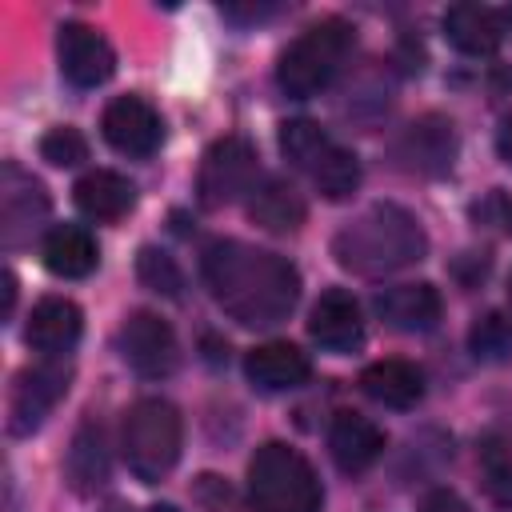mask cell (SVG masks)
Wrapping results in <instances>:
<instances>
[{
    "mask_svg": "<svg viewBox=\"0 0 512 512\" xmlns=\"http://www.w3.org/2000/svg\"><path fill=\"white\" fill-rule=\"evenodd\" d=\"M200 272L212 288V300L248 328L280 324L300 296V276L284 256L240 240L208 244Z\"/></svg>",
    "mask_w": 512,
    "mask_h": 512,
    "instance_id": "6da1fadb",
    "label": "cell"
},
{
    "mask_svg": "<svg viewBox=\"0 0 512 512\" xmlns=\"http://www.w3.org/2000/svg\"><path fill=\"white\" fill-rule=\"evenodd\" d=\"M332 252L340 260V268L360 272V276H380V272H396V268L420 260L424 232L404 208L372 204L360 220L340 228V236L332 240Z\"/></svg>",
    "mask_w": 512,
    "mask_h": 512,
    "instance_id": "7a4b0ae2",
    "label": "cell"
},
{
    "mask_svg": "<svg viewBox=\"0 0 512 512\" xmlns=\"http://www.w3.org/2000/svg\"><path fill=\"white\" fill-rule=\"evenodd\" d=\"M248 504L252 512H320L324 492L312 464L292 444L268 440L248 464Z\"/></svg>",
    "mask_w": 512,
    "mask_h": 512,
    "instance_id": "3957f363",
    "label": "cell"
},
{
    "mask_svg": "<svg viewBox=\"0 0 512 512\" xmlns=\"http://www.w3.org/2000/svg\"><path fill=\"white\" fill-rule=\"evenodd\" d=\"M356 44V28L340 16H328L312 28H304L276 64V84L292 96V100H308L320 88H328L336 80V72L344 68L348 52Z\"/></svg>",
    "mask_w": 512,
    "mask_h": 512,
    "instance_id": "277c9868",
    "label": "cell"
},
{
    "mask_svg": "<svg viewBox=\"0 0 512 512\" xmlns=\"http://www.w3.org/2000/svg\"><path fill=\"white\" fill-rule=\"evenodd\" d=\"M180 440H184V424L180 412L160 400V396H144L124 412L120 424V452L128 472L140 484H160L176 460H180Z\"/></svg>",
    "mask_w": 512,
    "mask_h": 512,
    "instance_id": "5b68a950",
    "label": "cell"
},
{
    "mask_svg": "<svg viewBox=\"0 0 512 512\" xmlns=\"http://www.w3.org/2000/svg\"><path fill=\"white\" fill-rule=\"evenodd\" d=\"M256 172V148L244 136H220L200 160L196 196L204 208H224L256 188Z\"/></svg>",
    "mask_w": 512,
    "mask_h": 512,
    "instance_id": "8992f818",
    "label": "cell"
},
{
    "mask_svg": "<svg viewBox=\"0 0 512 512\" xmlns=\"http://www.w3.org/2000/svg\"><path fill=\"white\" fill-rule=\"evenodd\" d=\"M72 368L60 364L56 356L44 364H32L16 376L12 396H8V432L12 436H28L44 424V416L56 408V400L68 392Z\"/></svg>",
    "mask_w": 512,
    "mask_h": 512,
    "instance_id": "52a82bcc",
    "label": "cell"
},
{
    "mask_svg": "<svg viewBox=\"0 0 512 512\" xmlns=\"http://www.w3.org/2000/svg\"><path fill=\"white\" fill-rule=\"evenodd\" d=\"M48 192L44 184L24 172L20 164H4L0 172V236H4V248H20L28 244L44 220H48Z\"/></svg>",
    "mask_w": 512,
    "mask_h": 512,
    "instance_id": "ba28073f",
    "label": "cell"
},
{
    "mask_svg": "<svg viewBox=\"0 0 512 512\" xmlns=\"http://www.w3.org/2000/svg\"><path fill=\"white\" fill-rule=\"evenodd\" d=\"M120 356L128 360L132 372L160 380L176 368L180 348H176V332L168 320H160L156 312H132L120 328Z\"/></svg>",
    "mask_w": 512,
    "mask_h": 512,
    "instance_id": "9c48e42d",
    "label": "cell"
},
{
    "mask_svg": "<svg viewBox=\"0 0 512 512\" xmlns=\"http://www.w3.org/2000/svg\"><path fill=\"white\" fill-rule=\"evenodd\" d=\"M100 132L120 156H132V160H148L164 140V124L156 108L140 96H116L100 116Z\"/></svg>",
    "mask_w": 512,
    "mask_h": 512,
    "instance_id": "30bf717a",
    "label": "cell"
},
{
    "mask_svg": "<svg viewBox=\"0 0 512 512\" xmlns=\"http://www.w3.org/2000/svg\"><path fill=\"white\" fill-rule=\"evenodd\" d=\"M56 48H60V72L76 88H96V84H104L116 72V52H112V44L92 24L68 20L60 28Z\"/></svg>",
    "mask_w": 512,
    "mask_h": 512,
    "instance_id": "8fae6325",
    "label": "cell"
},
{
    "mask_svg": "<svg viewBox=\"0 0 512 512\" xmlns=\"http://www.w3.org/2000/svg\"><path fill=\"white\" fill-rule=\"evenodd\" d=\"M308 332L328 352H352V348H360V340H364V316H360L356 296L344 292V288H328L312 304Z\"/></svg>",
    "mask_w": 512,
    "mask_h": 512,
    "instance_id": "7c38bea8",
    "label": "cell"
},
{
    "mask_svg": "<svg viewBox=\"0 0 512 512\" xmlns=\"http://www.w3.org/2000/svg\"><path fill=\"white\" fill-rule=\"evenodd\" d=\"M244 376L260 392H288L312 376V360H308V352H300L288 340H268L244 356Z\"/></svg>",
    "mask_w": 512,
    "mask_h": 512,
    "instance_id": "4fadbf2b",
    "label": "cell"
},
{
    "mask_svg": "<svg viewBox=\"0 0 512 512\" xmlns=\"http://www.w3.org/2000/svg\"><path fill=\"white\" fill-rule=\"evenodd\" d=\"M80 328H84V316L68 296H44L28 316L24 340H28V348H36L52 360V356H64L80 340Z\"/></svg>",
    "mask_w": 512,
    "mask_h": 512,
    "instance_id": "5bb4252c",
    "label": "cell"
},
{
    "mask_svg": "<svg viewBox=\"0 0 512 512\" xmlns=\"http://www.w3.org/2000/svg\"><path fill=\"white\" fill-rule=\"evenodd\" d=\"M72 200H76V208H80L88 220H96V224H116L120 216L132 212L136 188H132L128 176H120V172H112V168H92V172H84V176L76 180Z\"/></svg>",
    "mask_w": 512,
    "mask_h": 512,
    "instance_id": "9a60e30c",
    "label": "cell"
},
{
    "mask_svg": "<svg viewBox=\"0 0 512 512\" xmlns=\"http://www.w3.org/2000/svg\"><path fill=\"white\" fill-rule=\"evenodd\" d=\"M328 448L340 472H364L384 452V428L360 412H336L328 428Z\"/></svg>",
    "mask_w": 512,
    "mask_h": 512,
    "instance_id": "2e32d148",
    "label": "cell"
},
{
    "mask_svg": "<svg viewBox=\"0 0 512 512\" xmlns=\"http://www.w3.org/2000/svg\"><path fill=\"white\" fill-rule=\"evenodd\" d=\"M376 312L384 316L388 328L396 332H432L440 324V312H444V300L432 284H400V288H388L380 292L376 300Z\"/></svg>",
    "mask_w": 512,
    "mask_h": 512,
    "instance_id": "e0dca14e",
    "label": "cell"
},
{
    "mask_svg": "<svg viewBox=\"0 0 512 512\" xmlns=\"http://www.w3.org/2000/svg\"><path fill=\"white\" fill-rule=\"evenodd\" d=\"M444 36L464 56H492L504 40V20L484 4H452L444 12Z\"/></svg>",
    "mask_w": 512,
    "mask_h": 512,
    "instance_id": "ac0fdd59",
    "label": "cell"
},
{
    "mask_svg": "<svg viewBox=\"0 0 512 512\" xmlns=\"http://www.w3.org/2000/svg\"><path fill=\"white\" fill-rule=\"evenodd\" d=\"M40 256H44V268L52 276L80 280V276H88L96 268L100 248H96V240H92L88 228H80V224H56V228H48V236L40 244Z\"/></svg>",
    "mask_w": 512,
    "mask_h": 512,
    "instance_id": "d6986e66",
    "label": "cell"
},
{
    "mask_svg": "<svg viewBox=\"0 0 512 512\" xmlns=\"http://www.w3.org/2000/svg\"><path fill=\"white\" fill-rule=\"evenodd\" d=\"M248 216L264 228V232H296L300 224H304V216H308V208H304V200H300V192L288 184V180H280V176H264L252 192H248Z\"/></svg>",
    "mask_w": 512,
    "mask_h": 512,
    "instance_id": "ffe728a7",
    "label": "cell"
},
{
    "mask_svg": "<svg viewBox=\"0 0 512 512\" xmlns=\"http://www.w3.org/2000/svg\"><path fill=\"white\" fill-rule=\"evenodd\" d=\"M64 472H68L72 492H80V496H96L108 484V444H104V428L96 420H84L76 428Z\"/></svg>",
    "mask_w": 512,
    "mask_h": 512,
    "instance_id": "44dd1931",
    "label": "cell"
},
{
    "mask_svg": "<svg viewBox=\"0 0 512 512\" xmlns=\"http://www.w3.org/2000/svg\"><path fill=\"white\" fill-rule=\"evenodd\" d=\"M360 388L384 408H412L424 396V376L408 360H376L360 372Z\"/></svg>",
    "mask_w": 512,
    "mask_h": 512,
    "instance_id": "7402d4cb",
    "label": "cell"
},
{
    "mask_svg": "<svg viewBox=\"0 0 512 512\" xmlns=\"http://www.w3.org/2000/svg\"><path fill=\"white\" fill-rule=\"evenodd\" d=\"M404 152L412 160V168L420 172H444L456 156V136H452V124L440 120V116H424L408 128L404 136Z\"/></svg>",
    "mask_w": 512,
    "mask_h": 512,
    "instance_id": "603a6c76",
    "label": "cell"
},
{
    "mask_svg": "<svg viewBox=\"0 0 512 512\" xmlns=\"http://www.w3.org/2000/svg\"><path fill=\"white\" fill-rule=\"evenodd\" d=\"M308 176H312V184L320 188L324 200H348V196L356 192V184H360V160H356L348 148L332 144Z\"/></svg>",
    "mask_w": 512,
    "mask_h": 512,
    "instance_id": "cb8c5ba5",
    "label": "cell"
},
{
    "mask_svg": "<svg viewBox=\"0 0 512 512\" xmlns=\"http://www.w3.org/2000/svg\"><path fill=\"white\" fill-rule=\"evenodd\" d=\"M328 148H332V140L324 136L320 124H312V120H284V124H280V152H284L296 168L312 172Z\"/></svg>",
    "mask_w": 512,
    "mask_h": 512,
    "instance_id": "d4e9b609",
    "label": "cell"
},
{
    "mask_svg": "<svg viewBox=\"0 0 512 512\" xmlns=\"http://www.w3.org/2000/svg\"><path fill=\"white\" fill-rule=\"evenodd\" d=\"M136 276H140L144 288H152V292H160V296H168V300H180V292H184V272H180L176 260H172L168 252H160V248H140V256H136Z\"/></svg>",
    "mask_w": 512,
    "mask_h": 512,
    "instance_id": "484cf974",
    "label": "cell"
},
{
    "mask_svg": "<svg viewBox=\"0 0 512 512\" xmlns=\"http://www.w3.org/2000/svg\"><path fill=\"white\" fill-rule=\"evenodd\" d=\"M468 344L480 360H504L512 352V320H504L500 312H484L472 332H468Z\"/></svg>",
    "mask_w": 512,
    "mask_h": 512,
    "instance_id": "4316f807",
    "label": "cell"
},
{
    "mask_svg": "<svg viewBox=\"0 0 512 512\" xmlns=\"http://www.w3.org/2000/svg\"><path fill=\"white\" fill-rule=\"evenodd\" d=\"M480 472H484L488 492H492L500 504H512V452H508L496 436H488V440L480 444Z\"/></svg>",
    "mask_w": 512,
    "mask_h": 512,
    "instance_id": "83f0119b",
    "label": "cell"
},
{
    "mask_svg": "<svg viewBox=\"0 0 512 512\" xmlns=\"http://www.w3.org/2000/svg\"><path fill=\"white\" fill-rule=\"evenodd\" d=\"M40 156H44L48 164H56V168H72V164L88 160V140H84L76 128L60 124V128H48V132L40 136Z\"/></svg>",
    "mask_w": 512,
    "mask_h": 512,
    "instance_id": "f1b7e54d",
    "label": "cell"
},
{
    "mask_svg": "<svg viewBox=\"0 0 512 512\" xmlns=\"http://www.w3.org/2000/svg\"><path fill=\"white\" fill-rule=\"evenodd\" d=\"M196 496H200L212 512H232V488H228L220 476H208V472H204V476L196 480Z\"/></svg>",
    "mask_w": 512,
    "mask_h": 512,
    "instance_id": "f546056e",
    "label": "cell"
},
{
    "mask_svg": "<svg viewBox=\"0 0 512 512\" xmlns=\"http://www.w3.org/2000/svg\"><path fill=\"white\" fill-rule=\"evenodd\" d=\"M420 512H472V508H468L456 492H448V488H432V492L424 496Z\"/></svg>",
    "mask_w": 512,
    "mask_h": 512,
    "instance_id": "4dcf8cb0",
    "label": "cell"
},
{
    "mask_svg": "<svg viewBox=\"0 0 512 512\" xmlns=\"http://www.w3.org/2000/svg\"><path fill=\"white\" fill-rule=\"evenodd\" d=\"M496 152H500V160L512 168V120L500 124V132H496Z\"/></svg>",
    "mask_w": 512,
    "mask_h": 512,
    "instance_id": "1f68e13d",
    "label": "cell"
},
{
    "mask_svg": "<svg viewBox=\"0 0 512 512\" xmlns=\"http://www.w3.org/2000/svg\"><path fill=\"white\" fill-rule=\"evenodd\" d=\"M12 304H16V280H12V272H4V316L12 312Z\"/></svg>",
    "mask_w": 512,
    "mask_h": 512,
    "instance_id": "d6a6232c",
    "label": "cell"
},
{
    "mask_svg": "<svg viewBox=\"0 0 512 512\" xmlns=\"http://www.w3.org/2000/svg\"><path fill=\"white\" fill-rule=\"evenodd\" d=\"M148 512H180V508H172V504H152Z\"/></svg>",
    "mask_w": 512,
    "mask_h": 512,
    "instance_id": "836d02e7",
    "label": "cell"
},
{
    "mask_svg": "<svg viewBox=\"0 0 512 512\" xmlns=\"http://www.w3.org/2000/svg\"><path fill=\"white\" fill-rule=\"evenodd\" d=\"M508 316H512V276H508Z\"/></svg>",
    "mask_w": 512,
    "mask_h": 512,
    "instance_id": "e575fe53",
    "label": "cell"
},
{
    "mask_svg": "<svg viewBox=\"0 0 512 512\" xmlns=\"http://www.w3.org/2000/svg\"><path fill=\"white\" fill-rule=\"evenodd\" d=\"M108 512H128V508H124V504H112V508H108Z\"/></svg>",
    "mask_w": 512,
    "mask_h": 512,
    "instance_id": "d590c367",
    "label": "cell"
},
{
    "mask_svg": "<svg viewBox=\"0 0 512 512\" xmlns=\"http://www.w3.org/2000/svg\"><path fill=\"white\" fill-rule=\"evenodd\" d=\"M508 24H512V8H508Z\"/></svg>",
    "mask_w": 512,
    "mask_h": 512,
    "instance_id": "8d00e7d4",
    "label": "cell"
}]
</instances>
